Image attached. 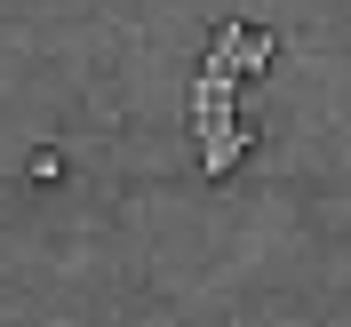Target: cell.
<instances>
[{
  "label": "cell",
  "mask_w": 351,
  "mask_h": 327,
  "mask_svg": "<svg viewBox=\"0 0 351 327\" xmlns=\"http://www.w3.org/2000/svg\"><path fill=\"white\" fill-rule=\"evenodd\" d=\"M247 144H256V128H247V120H216V128L199 136V168H208V175H232Z\"/></svg>",
  "instance_id": "obj_1"
}]
</instances>
